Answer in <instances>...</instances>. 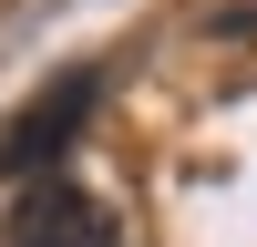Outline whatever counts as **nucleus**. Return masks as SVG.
Masks as SVG:
<instances>
[{
	"label": "nucleus",
	"mask_w": 257,
	"mask_h": 247,
	"mask_svg": "<svg viewBox=\"0 0 257 247\" xmlns=\"http://www.w3.org/2000/svg\"><path fill=\"white\" fill-rule=\"evenodd\" d=\"M93 93H103V72H62V82H41V93H31V103L11 113V134H0V175H21V185H31L41 165H52L62 144L82 134Z\"/></svg>",
	"instance_id": "obj_1"
},
{
	"label": "nucleus",
	"mask_w": 257,
	"mask_h": 247,
	"mask_svg": "<svg viewBox=\"0 0 257 247\" xmlns=\"http://www.w3.org/2000/svg\"><path fill=\"white\" fill-rule=\"evenodd\" d=\"M0 247H123V237L103 216V196H82L62 175H31L21 206H11V226H0Z\"/></svg>",
	"instance_id": "obj_2"
}]
</instances>
